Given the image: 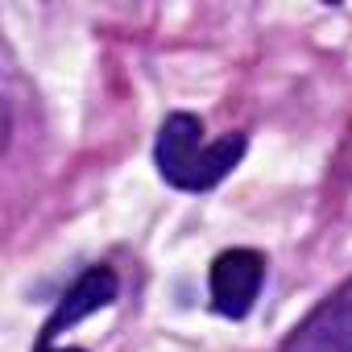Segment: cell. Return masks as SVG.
Here are the masks:
<instances>
[{
    "label": "cell",
    "instance_id": "obj_1",
    "mask_svg": "<svg viewBox=\"0 0 352 352\" xmlns=\"http://www.w3.org/2000/svg\"><path fill=\"white\" fill-rule=\"evenodd\" d=\"M245 145H249L245 133H228V137L208 141L199 116L174 112V116L162 120V133H157V145H153V162H157V174L170 187H179V191H212L245 157Z\"/></svg>",
    "mask_w": 352,
    "mask_h": 352
},
{
    "label": "cell",
    "instance_id": "obj_2",
    "mask_svg": "<svg viewBox=\"0 0 352 352\" xmlns=\"http://www.w3.org/2000/svg\"><path fill=\"white\" fill-rule=\"evenodd\" d=\"M265 282V257L257 249H228L212 261V307L224 319H245Z\"/></svg>",
    "mask_w": 352,
    "mask_h": 352
},
{
    "label": "cell",
    "instance_id": "obj_3",
    "mask_svg": "<svg viewBox=\"0 0 352 352\" xmlns=\"http://www.w3.org/2000/svg\"><path fill=\"white\" fill-rule=\"evenodd\" d=\"M116 290H120V278H116L108 265H91V270H83V274L75 278V286L58 298V307L50 311V319L42 323V336H38L34 352H54V348H58V336H63L67 327H75L79 319L104 311V307L116 298Z\"/></svg>",
    "mask_w": 352,
    "mask_h": 352
},
{
    "label": "cell",
    "instance_id": "obj_4",
    "mask_svg": "<svg viewBox=\"0 0 352 352\" xmlns=\"http://www.w3.org/2000/svg\"><path fill=\"white\" fill-rule=\"evenodd\" d=\"M282 352H352V278L290 331Z\"/></svg>",
    "mask_w": 352,
    "mask_h": 352
}]
</instances>
